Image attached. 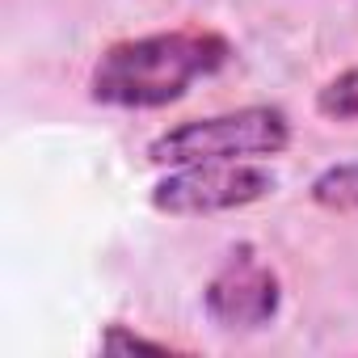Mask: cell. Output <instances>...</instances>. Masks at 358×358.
I'll use <instances>...</instances> for the list:
<instances>
[{
	"label": "cell",
	"mask_w": 358,
	"mask_h": 358,
	"mask_svg": "<svg viewBox=\"0 0 358 358\" xmlns=\"http://www.w3.org/2000/svg\"><path fill=\"white\" fill-rule=\"evenodd\" d=\"M274 190V173L245 160H207L182 164L152 190V207L164 215H215L249 207Z\"/></svg>",
	"instance_id": "3"
},
{
	"label": "cell",
	"mask_w": 358,
	"mask_h": 358,
	"mask_svg": "<svg viewBox=\"0 0 358 358\" xmlns=\"http://www.w3.org/2000/svg\"><path fill=\"white\" fill-rule=\"evenodd\" d=\"M101 350H110V354H131V350H148V354H169V345H160V341H148V337H139V333H127L122 324H114L106 337H101Z\"/></svg>",
	"instance_id": "7"
},
{
	"label": "cell",
	"mask_w": 358,
	"mask_h": 358,
	"mask_svg": "<svg viewBox=\"0 0 358 358\" xmlns=\"http://www.w3.org/2000/svg\"><path fill=\"white\" fill-rule=\"evenodd\" d=\"M207 312L224 329H262L278 312V278L249 249H236L207 282Z\"/></svg>",
	"instance_id": "4"
},
{
	"label": "cell",
	"mask_w": 358,
	"mask_h": 358,
	"mask_svg": "<svg viewBox=\"0 0 358 358\" xmlns=\"http://www.w3.org/2000/svg\"><path fill=\"white\" fill-rule=\"evenodd\" d=\"M312 199L329 211H354L358 207V160L324 169L312 182Z\"/></svg>",
	"instance_id": "5"
},
{
	"label": "cell",
	"mask_w": 358,
	"mask_h": 358,
	"mask_svg": "<svg viewBox=\"0 0 358 358\" xmlns=\"http://www.w3.org/2000/svg\"><path fill=\"white\" fill-rule=\"evenodd\" d=\"M291 139V122L278 106H245L211 118H194L164 131L148 156L156 164L182 169V164H207V160H245V156H274Z\"/></svg>",
	"instance_id": "2"
},
{
	"label": "cell",
	"mask_w": 358,
	"mask_h": 358,
	"mask_svg": "<svg viewBox=\"0 0 358 358\" xmlns=\"http://www.w3.org/2000/svg\"><path fill=\"white\" fill-rule=\"evenodd\" d=\"M228 38L211 30H169L114 43L93 68V97L106 106L152 110L177 101L199 76L228 64Z\"/></svg>",
	"instance_id": "1"
},
{
	"label": "cell",
	"mask_w": 358,
	"mask_h": 358,
	"mask_svg": "<svg viewBox=\"0 0 358 358\" xmlns=\"http://www.w3.org/2000/svg\"><path fill=\"white\" fill-rule=\"evenodd\" d=\"M316 110L337 122H358V68H345L316 93Z\"/></svg>",
	"instance_id": "6"
}]
</instances>
